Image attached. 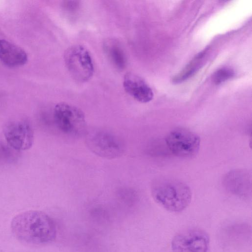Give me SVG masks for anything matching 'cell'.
Here are the masks:
<instances>
[{
	"mask_svg": "<svg viewBox=\"0 0 252 252\" xmlns=\"http://www.w3.org/2000/svg\"><path fill=\"white\" fill-rule=\"evenodd\" d=\"M207 50H205L197 54L185 68L174 78V82L177 83L184 81L192 76L198 67L204 56Z\"/></svg>",
	"mask_w": 252,
	"mask_h": 252,
	"instance_id": "12",
	"label": "cell"
},
{
	"mask_svg": "<svg viewBox=\"0 0 252 252\" xmlns=\"http://www.w3.org/2000/svg\"><path fill=\"white\" fill-rule=\"evenodd\" d=\"M165 142L170 151L176 156L191 158L197 154L200 144L198 135L187 128L178 127L167 134Z\"/></svg>",
	"mask_w": 252,
	"mask_h": 252,
	"instance_id": "6",
	"label": "cell"
},
{
	"mask_svg": "<svg viewBox=\"0 0 252 252\" xmlns=\"http://www.w3.org/2000/svg\"><path fill=\"white\" fill-rule=\"evenodd\" d=\"M11 229L17 239L32 245L51 243L57 236V227L52 218L37 210L25 211L15 216Z\"/></svg>",
	"mask_w": 252,
	"mask_h": 252,
	"instance_id": "1",
	"label": "cell"
},
{
	"mask_svg": "<svg viewBox=\"0 0 252 252\" xmlns=\"http://www.w3.org/2000/svg\"><path fill=\"white\" fill-rule=\"evenodd\" d=\"M3 133L5 140L18 152L30 149L34 140L33 130L31 123L24 119L8 121L4 125Z\"/></svg>",
	"mask_w": 252,
	"mask_h": 252,
	"instance_id": "7",
	"label": "cell"
},
{
	"mask_svg": "<svg viewBox=\"0 0 252 252\" xmlns=\"http://www.w3.org/2000/svg\"><path fill=\"white\" fill-rule=\"evenodd\" d=\"M152 195L154 200L166 210L180 213L189 205L192 194L185 183L173 178H161L154 183Z\"/></svg>",
	"mask_w": 252,
	"mask_h": 252,
	"instance_id": "2",
	"label": "cell"
},
{
	"mask_svg": "<svg viewBox=\"0 0 252 252\" xmlns=\"http://www.w3.org/2000/svg\"><path fill=\"white\" fill-rule=\"evenodd\" d=\"M125 91L134 99L141 103H147L153 98L151 88L139 76L131 72L126 73L124 78Z\"/></svg>",
	"mask_w": 252,
	"mask_h": 252,
	"instance_id": "9",
	"label": "cell"
},
{
	"mask_svg": "<svg viewBox=\"0 0 252 252\" xmlns=\"http://www.w3.org/2000/svg\"><path fill=\"white\" fill-rule=\"evenodd\" d=\"M26 53L19 46L4 39H0V61L5 65L15 67L27 61Z\"/></svg>",
	"mask_w": 252,
	"mask_h": 252,
	"instance_id": "10",
	"label": "cell"
},
{
	"mask_svg": "<svg viewBox=\"0 0 252 252\" xmlns=\"http://www.w3.org/2000/svg\"><path fill=\"white\" fill-rule=\"evenodd\" d=\"M53 115L57 127L63 133L76 136L85 131V116L77 107L66 102L59 103L54 108Z\"/></svg>",
	"mask_w": 252,
	"mask_h": 252,
	"instance_id": "4",
	"label": "cell"
},
{
	"mask_svg": "<svg viewBox=\"0 0 252 252\" xmlns=\"http://www.w3.org/2000/svg\"><path fill=\"white\" fill-rule=\"evenodd\" d=\"M17 152L0 138V163L11 162L16 158Z\"/></svg>",
	"mask_w": 252,
	"mask_h": 252,
	"instance_id": "13",
	"label": "cell"
},
{
	"mask_svg": "<svg viewBox=\"0 0 252 252\" xmlns=\"http://www.w3.org/2000/svg\"><path fill=\"white\" fill-rule=\"evenodd\" d=\"M66 66L76 81L85 82L90 80L94 73V65L88 50L81 45L69 47L64 53Z\"/></svg>",
	"mask_w": 252,
	"mask_h": 252,
	"instance_id": "3",
	"label": "cell"
},
{
	"mask_svg": "<svg viewBox=\"0 0 252 252\" xmlns=\"http://www.w3.org/2000/svg\"><path fill=\"white\" fill-rule=\"evenodd\" d=\"M234 75V71L229 68L223 67L217 70L212 76V80L216 84H220L232 78Z\"/></svg>",
	"mask_w": 252,
	"mask_h": 252,
	"instance_id": "14",
	"label": "cell"
},
{
	"mask_svg": "<svg viewBox=\"0 0 252 252\" xmlns=\"http://www.w3.org/2000/svg\"><path fill=\"white\" fill-rule=\"evenodd\" d=\"M104 50L109 59L118 69H123L126 65V58L120 44L114 40H109L104 43Z\"/></svg>",
	"mask_w": 252,
	"mask_h": 252,
	"instance_id": "11",
	"label": "cell"
},
{
	"mask_svg": "<svg viewBox=\"0 0 252 252\" xmlns=\"http://www.w3.org/2000/svg\"><path fill=\"white\" fill-rule=\"evenodd\" d=\"M87 144L96 154L107 158H114L123 151L121 142L117 137L103 130H94L87 135Z\"/></svg>",
	"mask_w": 252,
	"mask_h": 252,
	"instance_id": "8",
	"label": "cell"
},
{
	"mask_svg": "<svg viewBox=\"0 0 252 252\" xmlns=\"http://www.w3.org/2000/svg\"><path fill=\"white\" fill-rule=\"evenodd\" d=\"M210 239L204 230L189 227L177 232L173 237L172 252H208Z\"/></svg>",
	"mask_w": 252,
	"mask_h": 252,
	"instance_id": "5",
	"label": "cell"
}]
</instances>
